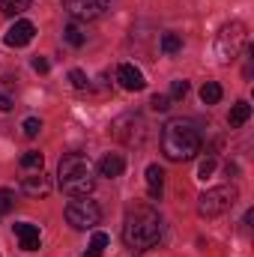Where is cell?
<instances>
[{
  "instance_id": "15",
  "label": "cell",
  "mask_w": 254,
  "mask_h": 257,
  "mask_svg": "<svg viewBox=\"0 0 254 257\" xmlns=\"http://www.w3.org/2000/svg\"><path fill=\"white\" fill-rule=\"evenodd\" d=\"M248 117H251V105L242 99V102H236L233 108H230V114H227V126L230 128H239L248 123Z\"/></svg>"
},
{
  "instance_id": "25",
  "label": "cell",
  "mask_w": 254,
  "mask_h": 257,
  "mask_svg": "<svg viewBox=\"0 0 254 257\" xmlns=\"http://www.w3.org/2000/svg\"><path fill=\"white\" fill-rule=\"evenodd\" d=\"M212 171H215V159H212V156H206V159L197 165V177H200V180H206V177H212Z\"/></svg>"
},
{
  "instance_id": "5",
  "label": "cell",
  "mask_w": 254,
  "mask_h": 257,
  "mask_svg": "<svg viewBox=\"0 0 254 257\" xmlns=\"http://www.w3.org/2000/svg\"><path fill=\"white\" fill-rule=\"evenodd\" d=\"M239 200V192L233 186H215V189H206V192L197 197V212L206 215V218H218L224 212H230Z\"/></svg>"
},
{
  "instance_id": "19",
  "label": "cell",
  "mask_w": 254,
  "mask_h": 257,
  "mask_svg": "<svg viewBox=\"0 0 254 257\" xmlns=\"http://www.w3.org/2000/svg\"><path fill=\"white\" fill-rule=\"evenodd\" d=\"M177 51H183V36L180 33H165L162 36V54H177Z\"/></svg>"
},
{
  "instance_id": "12",
  "label": "cell",
  "mask_w": 254,
  "mask_h": 257,
  "mask_svg": "<svg viewBox=\"0 0 254 257\" xmlns=\"http://www.w3.org/2000/svg\"><path fill=\"white\" fill-rule=\"evenodd\" d=\"M21 192L30 194V197H48L51 194V180L42 177V171H36L33 177H24L21 180Z\"/></svg>"
},
{
  "instance_id": "1",
  "label": "cell",
  "mask_w": 254,
  "mask_h": 257,
  "mask_svg": "<svg viewBox=\"0 0 254 257\" xmlns=\"http://www.w3.org/2000/svg\"><path fill=\"white\" fill-rule=\"evenodd\" d=\"M200 144H203L200 126L189 117H174L162 128V153L171 162H191L200 153Z\"/></svg>"
},
{
  "instance_id": "29",
  "label": "cell",
  "mask_w": 254,
  "mask_h": 257,
  "mask_svg": "<svg viewBox=\"0 0 254 257\" xmlns=\"http://www.w3.org/2000/svg\"><path fill=\"white\" fill-rule=\"evenodd\" d=\"M0 111H3V114L12 111V99H9V96H0Z\"/></svg>"
},
{
  "instance_id": "4",
  "label": "cell",
  "mask_w": 254,
  "mask_h": 257,
  "mask_svg": "<svg viewBox=\"0 0 254 257\" xmlns=\"http://www.w3.org/2000/svg\"><path fill=\"white\" fill-rule=\"evenodd\" d=\"M245 45H248V30H245V24H242V21L224 24L221 33H218V39H215L218 60H221V63H233V60L245 51Z\"/></svg>"
},
{
  "instance_id": "28",
  "label": "cell",
  "mask_w": 254,
  "mask_h": 257,
  "mask_svg": "<svg viewBox=\"0 0 254 257\" xmlns=\"http://www.w3.org/2000/svg\"><path fill=\"white\" fill-rule=\"evenodd\" d=\"M33 69H36V72H39V75H45V72H48V69H51V63H48V60H45V57H33Z\"/></svg>"
},
{
  "instance_id": "7",
  "label": "cell",
  "mask_w": 254,
  "mask_h": 257,
  "mask_svg": "<svg viewBox=\"0 0 254 257\" xmlns=\"http://www.w3.org/2000/svg\"><path fill=\"white\" fill-rule=\"evenodd\" d=\"M114 138L123 141L126 147H141V144L147 141V123H144L138 114H123V117H117V123H114Z\"/></svg>"
},
{
  "instance_id": "8",
  "label": "cell",
  "mask_w": 254,
  "mask_h": 257,
  "mask_svg": "<svg viewBox=\"0 0 254 257\" xmlns=\"http://www.w3.org/2000/svg\"><path fill=\"white\" fill-rule=\"evenodd\" d=\"M111 0H63V9L75 21H96L108 12Z\"/></svg>"
},
{
  "instance_id": "23",
  "label": "cell",
  "mask_w": 254,
  "mask_h": 257,
  "mask_svg": "<svg viewBox=\"0 0 254 257\" xmlns=\"http://www.w3.org/2000/svg\"><path fill=\"white\" fill-rule=\"evenodd\" d=\"M69 81H72L75 90H87V87H90V81H87V75H84L81 69H72V72H69Z\"/></svg>"
},
{
  "instance_id": "18",
  "label": "cell",
  "mask_w": 254,
  "mask_h": 257,
  "mask_svg": "<svg viewBox=\"0 0 254 257\" xmlns=\"http://www.w3.org/2000/svg\"><path fill=\"white\" fill-rule=\"evenodd\" d=\"M33 6V0H0V12L3 15H21Z\"/></svg>"
},
{
  "instance_id": "13",
  "label": "cell",
  "mask_w": 254,
  "mask_h": 257,
  "mask_svg": "<svg viewBox=\"0 0 254 257\" xmlns=\"http://www.w3.org/2000/svg\"><path fill=\"white\" fill-rule=\"evenodd\" d=\"M123 171H126V159H123L120 153H108V156H102V162H99V174H102V177L117 180V177H123Z\"/></svg>"
},
{
  "instance_id": "6",
  "label": "cell",
  "mask_w": 254,
  "mask_h": 257,
  "mask_svg": "<svg viewBox=\"0 0 254 257\" xmlns=\"http://www.w3.org/2000/svg\"><path fill=\"white\" fill-rule=\"evenodd\" d=\"M66 221H69L75 230H93V227L102 221V209H99L96 200L78 197V200H72V203L66 206Z\"/></svg>"
},
{
  "instance_id": "2",
  "label": "cell",
  "mask_w": 254,
  "mask_h": 257,
  "mask_svg": "<svg viewBox=\"0 0 254 257\" xmlns=\"http://www.w3.org/2000/svg\"><path fill=\"white\" fill-rule=\"evenodd\" d=\"M162 239V218L153 206H135L129 209L126 224H123V242L132 251H147L159 245Z\"/></svg>"
},
{
  "instance_id": "3",
  "label": "cell",
  "mask_w": 254,
  "mask_h": 257,
  "mask_svg": "<svg viewBox=\"0 0 254 257\" xmlns=\"http://www.w3.org/2000/svg\"><path fill=\"white\" fill-rule=\"evenodd\" d=\"M57 177H60V189L69 197H87L93 192L96 180H93V168H90V159L78 150L66 153L60 159V168H57Z\"/></svg>"
},
{
  "instance_id": "20",
  "label": "cell",
  "mask_w": 254,
  "mask_h": 257,
  "mask_svg": "<svg viewBox=\"0 0 254 257\" xmlns=\"http://www.w3.org/2000/svg\"><path fill=\"white\" fill-rule=\"evenodd\" d=\"M42 165H45V156L36 153V150H30V153L21 156V168L24 171H42Z\"/></svg>"
},
{
  "instance_id": "26",
  "label": "cell",
  "mask_w": 254,
  "mask_h": 257,
  "mask_svg": "<svg viewBox=\"0 0 254 257\" xmlns=\"http://www.w3.org/2000/svg\"><path fill=\"white\" fill-rule=\"evenodd\" d=\"M12 206H15V194L9 192V189H0V215L9 212Z\"/></svg>"
},
{
  "instance_id": "11",
  "label": "cell",
  "mask_w": 254,
  "mask_h": 257,
  "mask_svg": "<svg viewBox=\"0 0 254 257\" xmlns=\"http://www.w3.org/2000/svg\"><path fill=\"white\" fill-rule=\"evenodd\" d=\"M12 230H15V236H18V242H21L24 251H36L39 248V227L36 224L18 221V224H12Z\"/></svg>"
},
{
  "instance_id": "24",
  "label": "cell",
  "mask_w": 254,
  "mask_h": 257,
  "mask_svg": "<svg viewBox=\"0 0 254 257\" xmlns=\"http://www.w3.org/2000/svg\"><path fill=\"white\" fill-rule=\"evenodd\" d=\"M21 128H24V138H36V135L42 132V120H36V117H27Z\"/></svg>"
},
{
  "instance_id": "9",
  "label": "cell",
  "mask_w": 254,
  "mask_h": 257,
  "mask_svg": "<svg viewBox=\"0 0 254 257\" xmlns=\"http://www.w3.org/2000/svg\"><path fill=\"white\" fill-rule=\"evenodd\" d=\"M33 36H36V24L21 18V21H15V24L6 30L3 42H6L9 48H24V45H30V42H33Z\"/></svg>"
},
{
  "instance_id": "27",
  "label": "cell",
  "mask_w": 254,
  "mask_h": 257,
  "mask_svg": "<svg viewBox=\"0 0 254 257\" xmlns=\"http://www.w3.org/2000/svg\"><path fill=\"white\" fill-rule=\"evenodd\" d=\"M189 93V81H174L171 84V99H186Z\"/></svg>"
},
{
  "instance_id": "14",
  "label": "cell",
  "mask_w": 254,
  "mask_h": 257,
  "mask_svg": "<svg viewBox=\"0 0 254 257\" xmlns=\"http://www.w3.org/2000/svg\"><path fill=\"white\" fill-rule=\"evenodd\" d=\"M147 192L153 200H162V192H165V171L159 165H150L147 168Z\"/></svg>"
},
{
  "instance_id": "17",
  "label": "cell",
  "mask_w": 254,
  "mask_h": 257,
  "mask_svg": "<svg viewBox=\"0 0 254 257\" xmlns=\"http://www.w3.org/2000/svg\"><path fill=\"white\" fill-rule=\"evenodd\" d=\"M200 102H203V105H218V102H221V84L206 81V84L200 87Z\"/></svg>"
},
{
  "instance_id": "22",
  "label": "cell",
  "mask_w": 254,
  "mask_h": 257,
  "mask_svg": "<svg viewBox=\"0 0 254 257\" xmlns=\"http://www.w3.org/2000/svg\"><path fill=\"white\" fill-rule=\"evenodd\" d=\"M150 108H153L156 114H165V111L171 108V96H162V93H156V96L150 99Z\"/></svg>"
},
{
  "instance_id": "21",
  "label": "cell",
  "mask_w": 254,
  "mask_h": 257,
  "mask_svg": "<svg viewBox=\"0 0 254 257\" xmlns=\"http://www.w3.org/2000/svg\"><path fill=\"white\" fill-rule=\"evenodd\" d=\"M63 39L72 45V48H81V45L87 42V36L81 33V27H78V24H69V27H66V30H63Z\"/></svg>"
},
{
  "instance_id": "16",
  "label": "cell",
  "mask_w": 254,
  "mask_h": 257,
  "mask_svg": "<svg viewBox=\"0 0 254 257\" xmlns=\"http://www.w3.org/2000/svg\"><path fill=\"white\" fill-rule=\"evenodd\" d=\"M108 242H111V236H108L105 230H96L93 239H90V248L84 251V257H102V251L108 248Z\"/></svg>"
},
{
  "instance_id": "10",
  "label": "cell",
  "mask_w": 254,
  "mask_h": 257,
  "mask_svg": "<svg viewBox=\"0 0 254 257\" xmlns=\"http://www.w3.org/2000/svg\"><path fill=\"white\" fill-rule=\"evenodd\" d=\"M117 81H120V87L129 90V93H138V90H144V87H147L144 72H141L135 63H120V66H117Z\"/></svg>"
}]
</instances>
